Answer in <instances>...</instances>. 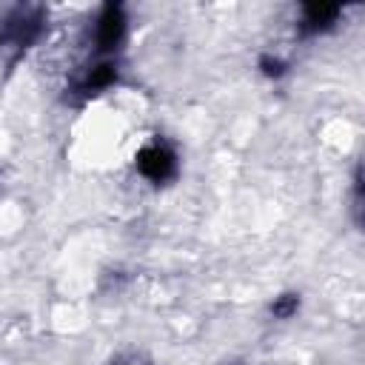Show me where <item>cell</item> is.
Instances as JSON below:
<instances>
[{
    "mask_svg": "<svg viewBox=\"0 0 365 365\" xmlns=\"http://www.w3.org/2000/svg\"><path fill=\"white\" fill-rule=\"evenodd\" d=\"M336 17H339V6H317V3H311V6H302V26H305V31H319V29H328V26H334L336 23Z\"/></svg>",
    "mask_w": 365,
    "mask_h": 365,
    "instance_id": "cell-5",
    "label": "cell"
},
{
    "mask_svg": "<svg viewBox=\"0 0 365 365\" xmlns=\"http://www.w3.org/2000/svg\"><path fill=\"white\" fill-rule=\"evenodd\" d=\"M40 23H43V11L40 9H14L3 20V40L26 48L40 34Z\"/></svg>",
    "mask_w": 365,
    "mask_h": 365,
    "instance_id": "cell-3",
    "label": "cell"
},
{
    "mask_svg": "<svg viewBox=\"0 0 365 365\" xmlns=\"http://www.w3.org/2000/svg\"><path fill=\"white\" fill-rule=\"evenodd\" d=\"M134 165H137V171H140L148 182L160 185V182H165V180H171V177L177 174V154H174V148L165 145L163 140H154V143H148V145H143V148L137 151Z\"/></svg>",
    "mask_w": 365,
    "mask_h": 365,
    "instance_id": "cell-1",
    "label": "cell"
},
{
    "mask_svg": "<svg viewBox=\"0 0 365 365\" xmlns=\"http://www.w3.org/2000/svg\"><path fill=\"white\" fill-rule=\"evenodd\" d=\"M125 37V11L120 3H106L94 23V48L100 54H114Z\"/></svg>",
    "mask_w": 365,
    "mask_h": 365,
    "instance_id": "cell-2",
    "label": "cell"
},
{
    "mask_svg": "<svg viewBox=\"0 0 365 365\" xmlns=\"http://www.w3.org/2000/svg\"><path fill=\"white\" fill-rule=\"evenodd\" d=\"M114 83H117V66H114L111 60H103V63H97V66L83 77L80 88H83L86 94H97V91H103V88H108V86H114Z\"/></svg>",
    "mask_w": 365,
    "mask_h": 365,
    "instance_id": "cell-4",
    "label": "cell"
},
{
    "mask_svg": "<svg viewBox=\"0 0 365 365\" xmlns=\"http://www.w3.org/2000/svg\"><path fill=\"white\" fill-rule=\"evenodd\" d=\"M297 308H299V297H297V294H285V297H279V299L271 305V314H274L277 319H288V317L297 314Z\"/></svg>",
    "mask_w": 365,
    "mask_h": 365,
    "instance_id": "cell-6",
    "label": "cell"
},
{
    "mask_svg": "<svg viewBox=\"0 0 365 365\" xmlns=\"http://www.w3.org/2000/svg\"><path fill=\"white\" fill-rule=\"evenodd\" d=\"M259 68H262L268 77H279V74L285 71V63L277 60V57H262V60H259Z\"/></svg>",
    "mask_w": 365,
    "mask_h": 365,
    "instance_id": "cell-7",
    "label": "cell"
}]
</instances>
